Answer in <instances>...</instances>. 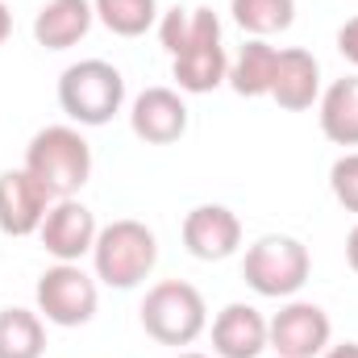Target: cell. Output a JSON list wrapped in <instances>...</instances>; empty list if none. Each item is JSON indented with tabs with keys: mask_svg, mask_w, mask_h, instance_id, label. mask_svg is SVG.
<instances>
[{
	"mask_svg": "<svg viewBox=\"0 0 358 358\" xmlns=\"http://www.w3.org/2000/svg\"><path fill=\"white\" fill-rule=\"evenodd\" d=\"M46 325L29 308H0V358H42Z\"/></svg>",
	"mask_w": 358,
	"mask_h": 358,
	"instance_id": "18",
	"label": "cell"
},
{
	"mask_svg": "<svg viewBox=\"0 0 358 358\" xmlns=\"http://www.w3.org/2000/svg\"><path fill=\"white\" fill-rule=\"evenodd\" d=\"M321 134L334 146H358V76L334 80L321 92Z\"/></svg>",
	"mask_w": 358,
	"mask_h": 358,
	"instance_id": "15",
	"label": "cell"
},
{
	"mask_svg": "<svg viewBox=\"0 0 358 358\" xmlns=\"http://www.w3.org/2000/svg\"><path fill=\"white\" fill-rule=\"evenodd\" d=\"M176 358H208V355H196V350H187V355H176Z\"/></svg>",
	"mask_w": 358,
	"mask_h": 358,
	"instance_id": "27",
	"label": "cell"
},
{
	"mask_svg": "<svg viewBox=\"0 0 358 358\" xmlns=\"http://www.w3.org/2000/svg\"><path fill=\"white\" fill-rule=\"evenodd\" d=\"M142 329L159 342V346H192L204 325H208V308H204V296L183 283V279H163L146 292L142 308Z\"/></svg>",
	"mask_w": 358,
	"mask_h": 358,
	"instance_id": "4",
	"label": "cell"
},
{
	"mask_svg": "<svg viewBox=\"0 0 358 358\" xmlns=\"http://www.w3.org/2000/svg\"><path fill=\"white\" fill-rule=\"evenodd\" d=\"M125 104V76L104 63V59H84L71 63L59 76V108L76 121V125H108Z\"/></svg>",
	"mask_w": 358,
	"mask_h": 358,
	"instance_id": "3",
	"label": "cell"
},
{
	"mask_svg": "<svg viewBox=\"0 0 358 358\" xmlns=\"http://www.w3.org/2000/svg\"><path fill=\"white\" fill-rule=\"evenodd\" d=\"M271 100L287 113L313 108L321 100V63L300 46L279 50V71H275V84H271Z\"/></svg>",
	"mask_w": 358,
	"mask_h": 358,
	"instance_id": "13",
	"label": "cell"
},
{
	"mask_svg": "<svg viewBox=\"0 0 358 358\" xmlns=\"http://www.w3.org/2000/svg\"><path fill=\"white\" fill-rule=\"evenodd\" d=\"M96 234H100V225H96L92 208L80 204L76 196L71 200H55L50 213H46V221H42V229H38L42 250L55 263H80L84 255H92Z\"/></svg>",
	"mask_w": 358,
	"mask_h": 358,
	"instance_id": "8",
	"label": "cell"
},
{
	"mask_svg": "<svg viewBox=\"0 0 358 358\" xmlns=\"http://www.w3.org/2000/svg\"><path fill=\"white\" fill-rule=\"evenodd\" d=\"M229 13L250 38H271V34L292 29L296 0H229Z\"/></svg>",
	"mask_w": 358,
	"mask_h": 358,
	"instance_id": "20",
	"label": "cell"
},
{
	"mask_svg": "<svg viewBox=\"0 0 358 358\" xmlns=\"http://www.w3.org/2000/svg\"><path fill=\"white\" fill-rule=\"evenodd\" d=\"M338 50H342L346 63H355L358 67V17H350V21L338 29Z\"/></svg>",
	"mask_w": 358,
	"mask_h": 358,
	"instance_id": "23",
	"label": "cell"
},
{
	"mask_svg": "<svg viewBox=\"0 0 358 358\" xmlns=\"http://www.w3.org/2000/svg\"><path fill=\"white\" fill-rule=\"evenodd\" d=\"M159 263V238L142 225V221H113L96 234V246H92V267L96 279L117 287V292H129L138 287Z\"/></svg>",
	"mask_w": 358,
	"mask_h": 358,
	"instance_id": "2",
	"label": "cell"
},
{
	"mask_svg": "<svg viewBox=\"0 0 358 358\" xmlns=\"http://www.w3.org/2000/svg\"><path fill=\"white\" fill-rule=\"evenodd\" d=\"M346 263H350V271L358 275V225L350 229V238H346Z\"/></svg>",
	"mask_w": 358,
	"mask_h": 358,
	"instance_id": "25",
	"label": "cell"
},
{
	"mask_svg": "<svg viewBox=\"0 0 358 358\" xmlns=\"http://www.w3.org/2000/svg\"><path fill=\"white\" fill-rule=\"evenodd\" d=\"M321 358H358V342H342V346H329Z\"/></svg>",
	"mask_w": 358,
	"mask_h": 358,
	"instance_id": "24",
	"label": "cell"
},
{
	"mask_svg": "<svg viewBox=\"0 0 358 358\" xmlns=\"http://www.w3.org/2000/svg\"><path fill=\"white\" fill-rule=\"evenodd\" d=\"M176 84L179 92H192V96H204V92L221 88L229 80V59H225V46L221 42H208V46H187L183 55H176Z\"/></svg>",
	"mask_w": 358,
	"mask_h": 358,
	"instance_id": "16",
	"label": "cell"
},
{
	"mask_svg": "<svg viewBox=\"0 0 358 358\" xmlns=\"http://www.w3.org/2000/svg\"><path fill=\"white\" fill-rule=\"evenodd\" d=\"M329 187H334V200L346 213H358V155H342L329 167Z\"/></svg>",
	"mask_w": 358,
	"mask_h": 358,
	"instance_id": "21",
	"label": "cell"
},
{
	"mask_svg": "<svg viewBox=\"0 0 358 358\" xmlns=\"http://www.w3.org/2000/svg\"><path fill=\"white\" fill-rule=\"evenodd\" d=\"M96 21L92 0H46L34 17V42L46 50H71L76 42H84Z\"/></svg>",
	"mask_w": 358,
	"mask_h": 358,
	"instance_id": "14",
	"label": "cell"
},
{
	"mask_svg": "<svg viewBox=\"0 0 358 358\" xmlns=\"http://www.w3.org/2000/svg\"><path fill=\"white\" fill-rule=\"evenodd\" d=\"M96 21L117 38H142L159 21V0H92Z\"/></svg>",
	"mask_w": 358,
	"mask_h": 358,
	"instance_id": "19",
	"label": "cell"
},
{
	"mask_svg": "<svg viewBox=\"0 0 358 358\" xmlns=\"http://www.w3.org/2000/svg\"><path fill=\"white\" fill-rule=\"evenodd\" d=\"M55 196L29 176L25 167L17 171H0V229L8 238H29L42 229L46 213H50Z\"/></svg>",
	"mask_w": 358,
	"mask_h": 358,
	"instance_id": "9",
	"label": "cell"
},
{
	"mask_svg": "<svg viewBox=\"0 0 358 358\" xmlns=\"http://www.w3.org/2000/svg\"><path fill=\"white\" fill-rule=\"evenodd\" d=\"M308 271H313V259H308V246L287 238V234H267L259 238L246 259H242V279L267 296V300H287L296 296L304 283H308Z\"/></svg>",
	"mask_w": 358,
	"mask_h": 358,
	"instance_id": "5",
	"label": "cell"
},
{
	"mask_svg": "<svg viewBox=\"0 0 358 358\" xmlns=\"http://www.w3.org/2000/svg\"><path fill=\"white\" fill-rule=\"evenodd\" d=\"M183 246L200 263H221L242 246V221L225 204H200L183 217Z\"/></svg>",
	"mask_w": 358,
	"mask_h": 358,
	"instance_id": "10",
	"label": "cell"
},
{
	"mask_svg": "<svg viewBox=\"0 0 358 358\" xmlns=\"http://www.w3.org/2000/svg\"><path fill=\"white\" fill-rule=\"evenodd\" d=\"M8 34H13V13H8V4L0 0V42H4Z\"/></svg>",
	"mask_w": 358,
	"mask_h": 358,
	"instance_id": "26",
	"label": "cell"
},
{
	"mask_svg": "<svg viewBox=\"0 0 358 358\" xmlns=\"http://www.w3.org/2000/svg\"><path fill=\"white\" fill-rule=\"evenodd\" d=\"M25 171L55 200H71L92 179V146L76 125H46L25 146Z\"/></svg>",
	"mask_w": 358,
	"mask_h": 358,
	"instance_id": "1",
	"label": "cell"
},
{
	"mask_svg": "<svg viewBox=\"0 0 358 358\" xmlns=\"http://www.w3.org/2000/svg\"><path fill=\"white\" fill-rule=\"evenodd\" d=\"M217 358H259L267 350V317L255 304H225L213 321Z\"/></svg>",
	"mask_w": 358,
	"mask_h": 358,
	"instance_id": "12",
	"label": "cell"
},
{
	"mask_svg": "<svg viewBox=\"0 0 358 358\" xmlns=\"http://www.w3.org/2000/svg\"><path fill=\"white\" fill-rule=\"evenodd\" d=\"M129 129L150 146H171L187 134V104L176 88H146L134 96Z\"/></svg>",
	"mask_w": 358,
	"mask_h": 358,
	"instance_id": "11",
	"label": "cell"
},
{
	"mask_svg": "<svg viewBox=\"0 0 358 358\" xmlns=\"http://www.w3.org/2000/svg\"><path fill=\"white\" fill-rule=\"evenodd\" d=\"M329 313L313 300H292L267 321V346L279 358H321L329 350Z\"/></svg>",
	"mask_w": 358,
	"mask_h": 358,
	"instance_id": "7",
	"label": "cell"
},
{
	"mask_svg": "<svg viewBox=\"0 0 358 358\" xmlns=\"http://www.w3.org/2000/svg\"><path fill=\"white\" fill-rule=\"evenodd\" d=\"M275 71H279V50L267 46V38H250L238 59L229 63V88L238 96H271V84H275Z\"/></svg>",
	"mask_w": 358,
	"mask_h": 358,
	"instance_id": "17",
	"label": "cell"
},
{
	"mask_svg": "<svg viewBox=\"0 0 358 358\" xmlns=\"http://www.w3.org/2000/svg\"><path fill=\"white\" fill-rule=\"evenodd\" d=\"M187 29H192V8H167L159 17V42L171 59L187 46Z\"/></svg>",
	"mask_w": 358,
	"mask_h": 358,
	"instance_id": "22",
	"label": "cell"
},
{
	"mask_svg": "<svg viewBox=\"0 0 358 358\" xmlns=\"http://www.w3.org/2000/svg\"><path fill=\"white\" fill-rule=\"evenodd\" d=\"M34 296H38V313L50 325H63V329L88 325L92 317H96V304H100L96 279L80 263H55V267H46Z\"/></svg>",
	"mask_w": 358,
	"mask_h": 358,
	"instance_id": "6",
	"label": "cell"
}]
</instances>
